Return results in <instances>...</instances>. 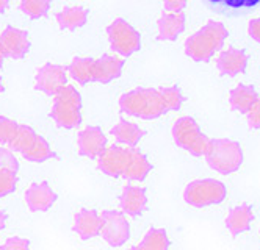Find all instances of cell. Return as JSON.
Listing matches in <instances>:
<instances>
[{
  "instance_id": "cell-12",
  "label": "cell",
  "mask_w": 260,
  "mask_h": 250,
  "mask_svg": "<svg viewBox=\"0 0 260 250\" xmlns=\"http://www.w3.org/2000/svg\"><path fill=\"white\" fill-rule=\"evenodd\" d=\"M77 149L82 157L98 160L107 149V136L102 128L94 125L85 127L77 136Z\"/></svg>"
},
{
  "instance_id": "cell-40",
  "label": "cell",
  "mask_w": 260,
  "mask_h": 250,
  "mask_svg": "<svg viewBox=\"0 0 260 250\" xmlns=\"http://www.w3.org/2000/svg\"><path fill=\"white\" fill-rule=\"evenodd\" d=\"M4 89H5V85H4V80L0 79V92H4Z\"/></svg>"
},
{
  "instance_id": "cell-29",
  "label": "cell",
  "mask_w": 260,
  "mask_h": 250,
  "mask_svg": "<svg viewBox=\"0 0 260 250\" xmlns=\"http://www.w3.org/2000/svg\"><path fill=\"white\" fill-rule=\"evenodd\" d=\"M19 10L30 19H40L49 13L50 2L49 0H22L19 4Z\"/></svg>"
},
{
  "instance_id": "cell-7",
  "label": "cell",
  "mask_w": 260,
  "mask_h": 250,
  "mask_svg": "<svg viewBox=\"0 0 260 250\" xmlns=\"http://www.w3.org/2000/svg\"><path fill=\"white\" fill-rule=\"evenodd\" d=\"M107 36L110 46L116 53H119L121 56H130L135 52L140 50L141 47V34L140 31L127 22L125 19H115L107 27Z\"/></svg>"
},
{
  "instance_id": "cell-39",
  "label": "cell",
  "mask_w": 260,
  "mask_h": 250,
  "mask_svg": "<svg viewBox=\"0 0 260 250\" xmlns=\"http://www.w3.org/2000/svg\"><path fill=\"white\" fill-rule=\"evenodd\" d=\"M4 61H5V56H4L2 47H0V67H2V66H4Z\"/></svg>"
},
{
  "instance_id": "cell-3",
  "label": "cell",
  "mask_w": 260,
  "mask_h": 250,
  "mask_svg": "<svg viewBox=\"0 0 260 250\" xmlns=\"http://www.w3.org/2000/svg\"><path fill=\"white\" fill-rule=\"evenodd\" d=\"M206 161L215 172L222 175H229L237 172L243 164V149L240 142L228 138L210 139L209 149L206 152Z\"/></svg>"
},
{
  "instance_id": "cell-30",
  "label": "cell",
  "mask_w": 260,
  "mask_h": 250,
  "mask_svg": "<svg viewBox=\"0 0 260 250\" xmlns=\"http://www.w3.org/2000/svg\"><path fill=\"white\" fill-rule=\"evenodd\" d=\"M17 128H19V124L16 121L5 118V116H0V144L8 146L16 136Z\"/></svg>"
},
{
  "instance_id": "cell-37",
  "label": "cell",
  "mask_w": 260,
  "mask_h": 250,
  "mask_svg": "<svg viewBox=\"0 0 260 250\" xmlns=\"http://www.w3.org/2000/svg\"><path fill=\"white\" fill-rule=\"evenodd\" d=\"M7 213L4 209H0V232H2V230L5 228V224H7Z\"/></svg>"
},
{
  "instance_id": "cell-22",
  "label": "cell",
  "mask_w": 260,
  "mask_h": 250,
  "mask_svg": "<svg viewBox=\"0 0 260 250\" xmlns=\"http://www.w3.org/2000/svg\"><path fill=\"white\" fill-rule=\"evenodd\" d=\"M88 21V10L79 5L64 7L57 13V24L61 30H77Z\"/></svg>"
},
{
  "instance_id": "cell-32",
  "label": "cell",
  "mask_w": 260,
  "mask_h": 250,
  "mask_svg": "<svg viewBox=\"0 0 260 250\" xmlns=\"http://www.w3.org/2000/svg\"><path fill=\"white\" fill-rule=\"evenodd\" d=\"M0 169L16 172L19 170V161L8 147H0Z\"/></svg>"
},
{
  "instance_id": "cell-13",
  "label": "cell",
  "mask_w": 260,
  "mask_h": 250,
  "mask_svg": "<svg viewBox=\"0 0 260 250\" xmlns=\"http://www.w3.org/2000/svg\"><path fill=\"white\" fill-rule=\"evenodd\" d=\"M57 202V192L47 182L33 183L25 191V203L33 213H44Z\"/></svg>"
},
{
  "instance_id": "cell-31",
  "label": "cell",
  "mask_w": 260,
  "mask_h": 250,
  "mask_svg": "<svg viewBox=\"0 0 260 250\" xmlns=\"http://www.w3.org/2000/svg\"><path fill=\"white\" fill-rule=\"evenodd\" d=\"M17 186V174L11 170L0 169V197L10 196Z\"/></svg>"
},
{
  "instance_id": "cell-21",
  "label": "cell",
  "mask_w": 260,
  "mask_h": 250,
  "mask_svg": "<svg viewBox=\"0 0 260 250\" xmlns=\"http://www.w3.org/2000/svg\"><path fill=\"white\" fill-rule=\"evenodd\" d=\"M258 94L255 92V89L249 85H243L240 83L237 85L231 94H229V103H231V108L235 110V111H240V113H248L251 110V106L258 100Z\"/></svg>"
},
{
  "instance_id": "cell-6",
  "label": "cell",
  "mask_w": 260,
  "mask_h": 250,
  "mask_svg": "<svg viewBox=\"0 0 260 250\" xmlns=\"http://www.w3.org/2000/svg\"><path fill=\"white\" fill-rule=\"evenodd\" d=\"M228 196L226 185L215 178H201L187 185L183 191V200L194 208L218 205Z\"/></svg>"
},
{
  "instance_id": "cell-16",
  "label": "cell",
  "mask_w": 260,
  "mask_h": 250,
  "mask_svg": "<svg viewBox=\"0 0 260 250\" xmlns=\"http://www.w3.org/2000/svg\"><path fill=\"white\" fill-rule=\"evenodd\" d=\"M124 60L116 55H102L101 58L94 60V69H92V82L107 85L122 74Z\"/></svg>"
},
{
  "instance_id": "cell-2",
  "label": "cell",
  "mask_w": 260,
  "mask_h": 250,
  "mask_svg": "<svg viewBox=\"0 0 260 250\" xmlns=\"http://www.w3.org/2000/svg\"><path fill=\"white\" fill-rule=\"evenodd\" d=\"M119 110L144 121L158 119L165 114L160 91L154 88H135L122 94L119 97Z\"/></svg>"
},
{
  "instance_id": "cell-5",
  "label": "cell",
  "mask_w": 260,
  "mask_h": 250,
  "mask_svg": "<svg viewBox=\"0 0 260 250\" xmlns=\"http://www.w3.org/2000/svg\"><path fill=\"white\" fill-rule=\"evenodd\" d=\"M173 139L180 149L187 150L193 157H204L210 144V138L201 131L198 122L190 116L179 118L174 122Z\"/></svg>"
},
{
  "instance_id": "cell-24",
  "label": "cell",
  "mask_w": 260,
  "mask_h": 250,
  "mask_svg": "<svg viewBox=\"0 0 260 250\" xmlns=\"http://www.w3.org/2000/svg\"><path fill=\"white\" fill-rule=\"evenodd\" d=\"M92 69H94V60L88 56H76L66 67L68 75H71L80 85H88L92 82Z\"/></svg>"
},
{
  "instance_id": "cell-26",
  "label": "cell",
  "mask_w": 260,
  "mask_h": 250,
  "mask_svg": "<svg viewBox=\"0 0 260 250\" xmlns=\"http://www.w3.org/2000/svg\"><path fill=\"white\" fill-rule=\"evenodd\" d=\"M138 245L143 250H170V238L163 228H151Z\"/></svg>"
},
{
  "instance_id": "cell-27",
  "label": "cell",
  "mask_w": 260,
  "mask_h": 250,
  "mask_svg": "<svg viewBox=\"0 0 260 250\" xmlns=\"http://www.w3.org/2000/svg\"><path fill=\"white\" fill-rule=\"evenodd\" d=\"M36 131L30 127V125H24V124H19V128H17V133L16 136L13 138V141L8 144V149L14 153V152H19V153H24L27 152L35 139H36Z\"/></svg>"
},
{
  "instance_id": "cell-9",
  "label": "cell",
  "mask_w": 260,
  "mask_h": 250,
  "mask_svg": "<svg viewBox=\"0 0 260 250\" xmlns=\"http://www.w3.org/2000/svg\"><path fill=\"white\" fill-rule=\"evenodd\" d=\"M130 158H132V149L122 146H108L98 158V167L108 177H124L128 169Z\"/></svg>"
},
{
  "instance_id": "cell-8",
  "label": "cell",
  "mask_w": 260,
  "mask_h": 250,
  "mask_svg": "<svg viewBox=\"0 0 260 250\" xmlns=\"http://www.w3.org/2000/svg\"><path fill=\"white\" fill-rule=\"evenodd\" d=\"M101 235L111 247H121L130 238V224L124 213L116 209H105L101 215Z\"/></svg>"
},
{
  "instance_id": "cell-18",
  "label": "cell",
  "mask_w": 260,
  "mask_h": 250,
  "mask_svg": "<svg viewBox=\"0 0 260 250\" xmlns=\"http://www.w3.org/2000/svg\"><path fill=\"white\" fill-rule=\"evenodd\" d=\"M185 24H187V17L185 13H163L158 21H157V28H158V40L160 41H174L177 36L185 30Z\"/></svg>"
},
{
  "instance_id": "cell-20",
  "label": "cell",
  "mask_w": 260,
  "mask_h": 250,
  "mask_svg": "<svg viewBox=\"0 0 260 250\" xmlns=\"http://www.w3.org/2000/svg\"><path fill=\"white\" fill-rule=\"evenodd\" d=\"M110 133L119 144H124L128 149H135V146L144 136V130L140 128V125H137L135 122L125 121V119H119Z\"/></svg>"
},
{
  "instance_id": "cell-17",
  "label": "cell",
  "mask_w": 260,
  "mask_h": 250,
  "mask_svg": "<svg viewBox=\"0 0 260 250\" xmlns=\"http://www.w3.org/2000/svg\"><path fill=\"white\" fill-rule=\"evenodd\" d=\"M119 205H121L122 213H125L127 216L135 218V216L143 215L147 208L146 189L135 186V185H127L119 196Z\"/></svg>"
},
{
  "instance_id": "cell-4",
  "label": "cell",
  "mask_w": 260,
  "mask_h": 250,
  "mask_svg": "<svg viewBox=\"0 0 260 250\" xmlns=\"http://www.w3.org/2000/svg\"><path fill=\"white\" fill-rule=\"evenodd\" d=\"M50 118L66 130L77 128L82 124V95L77 88L68 85L55 95Z\"/></svg>"
},
{
  "instance_id": "cell-15",
  "label": "cell",
  "mask_w": 260,
  "mask_h": 250,
  "mask_svg": "<svg viewBox=\"0 0 260 250\" xmlns=\"http://www.w3.org/2000/svg\"><path fill=\"white\" fill-rule=\"evenodd\" d=\"M101 225H102V219L98 211L83 208L77 211L76 216H74L72 230L77 233L80 239L88 241L101 235Z\"/></svg>"
},
{
  "instance_id": "cell-1",
  "label": "cell",
  "mask_w": 260,
  "mask_h": 250,
  "mask_svg": "<svg viewBox=\"0 0 260 250\" xmlns=\"http://www.w3.org/2000/svg\"><path fill=\"white\" fill-rule=\"evenodd\" d=\"M228 34V28L222 22L209 21L185 41V53L196 63H207L222 49Z\"/></svg>"
},
{
  "instance_id": "cell-19",
  "label": "cell",
  "mask_w": 260,
  "mask_h": 250,
  "mask_svg": "<svg viewBox=\"0 0 260 250\" xmlns=\"http://www.w3.org/2000/svg\"><path fill=\"white\" fill-rule=\"evenodd\" d=\"M254 219L252 208L249 203H241L231 209V213L226 218V227L232 236H238L249 230L251 222Z\"/></svg>"
},
{
  "instance_id": "cell-23",
  "label": "cell",
  "mask_w": 260,
  "mask_h": 250,
  "mask_svg": "<svg viewBox=\"0 0 260 250\" xmlns=\"http://www.w3.org/2000/svg\"><path fill=\"white\" fill-rule=\"evenodd\" d=\"M151 170H152V164L149 163L144 153H141L138 149H132V158H130L128 169L122 178L130 182H143L149 175Z\"/></svg>"
},
{
  "instance_id": "cell-14",
  "label": "cell",
  "mask_w": 260,
  "mask_h": 250,
  "mask_svg": "<svg viewBox=\"0 0 260 250\" xmlns=\"http://www.w3.org/2000/svg\"><path fill=\"white\" fill-rule=\"evenodd\" d=\"M248 53L243 49H237L234 46L221 50L216 58V67L221 75L235 77L243 74L248 66Z\"/></svg>"
},
{
  "instance_id": "cell-38",
  "label": "cell",
  "mask_w": 260,
  "mask_h": 250,
  "mask_svg": "<svg viewBox=\"0 0 260 250\" xmlns=\"http://www.w3.org/2000/svg\"><path fill=\"white\" fill-rule=\"evenodd\" d=\"M8 5H10L8 0H0V13H4L8 8Z\"/></svg>"
},
{
  "instance_id": "cell-41",
  "label": "cell",
  "mask_w": 260,
  "mask_h": 250,
  "mask_svg": "<svg viewBox=\"0 0 260 250\" xmlns=\"http://www.w3.org/2000/svg\"><path fill=\"white\" fill-rule=\"evenodd\" d=\"M130 250H143V248H141L140 245H134V247H132V248H130Z\"/></svg>"
},
{
  "instance_id": "cell-10",
  "label": "cell",
  "mask_w": 260,
  "mask_h": 250,
  "mask_svg": "<svg viewBox=\"0 0 260 250\" xmlns=\"http://www.w3.org/2000/svg\"><path fill=\"white\" fill-rule=\"evenodd\" d=\"M64 86H68V70L64 66L46 63L35 75V88L46 95H57Z\"/></svg>"
},
{
  "instance_id": "cell-25",
  "label": "cell",
  "mask_w": 260,
  "mask_h": 250,
  "mask_svg": "<svg viewBox=\"0 0 260 250\" xmlns=\"http://www.w3.org/2000/svg\"><path fill=\"white\" fill-rule=\"evenodd\" d=\"M22 157L30 163H44L53 157V150H52L50 144L47 142V139L38 134L33 146L27 152L22 153Z\"/></svg>"
},
{
  "instance_id": "cell-33",
  "label": "cell",
  "mask_w": 260,
  "mask_h": 250,
  "mask_svg": "<svg viewBox=\"0 0 260 250\" xmlns=\"http://www.w3.org/2000/svg\"><path fill=\"white\" fill-rule=\"evenodd\" d=\"M0 250H30V241L21 236H13L4 242Z\"/></svg>"
},
{
  "instance_id": "cell-28",
  "label": "cell",
  "mask_w": 260,
  "mask_h": 250,
  "mask_svg": "<svg viewBox=\"0 0 260 250\" xmlns=\"http://www.w3.org/2000/svg\"><path fill=\"white\" fill-rule=\"evenodd\" d=\"M160 95L163 100V106H165V113L168 111H177L180 110L182 103H183V94L180 91L179 86H168V88H160Z\"/></svg>"
},
{
  "instance_id": "cell-36",
  "label": "cell",
  "mask_w": 260,
  "mask_h": 250,
  "mask_svg": "<svg viewBox=\"0 0 260 250\" xmlns=\"http://www.w3.org/2000/svg\"><path fill=\"white\" fill-rule=\"evenodd\" d=\"M248 33H249V36L252 38L254 41H257L260 44V16L255 17V19H252V21L249 22Z\"/></svg>"
},
{
  "instance_id": "cell-34",
  "label": "cell",
  "mask_w": 260,
  "mask_h": 250,
  "mask_svg": "<svg viewBox=\"0 0 260 250\" xmlns=\"http://www.w3.org/2000/svg\"><path fill=\"white\" fill-rule=\"evenodd\" d=\"M248 116V124L254 130H260V99L251 106V110L246 113Z\"/></svg>"
},
{
  "instance_id": "cell-35",
  "label": "cell",
  "mask_w": 260,
  "mask_h": 250,
  "mask_svg": "<svg viewBox=\"0 0 260 250\" xmlns=\"http://www.w3.org/2000/svg\"><path fill=\"white\" fill-rule=\"evenodd\" d=\"M163 7L166 13L177 14V13H183L185 7H187V2H185V0H166Z\"/></svg>"
},
{
  "instance_id": "cell-11",
  "label": "cell",
  "mask_w": 260,
  "mask_h": 250,
  "mask_svg": "<svg viewBox=\"0 0 260 250\" xmlns=\"http://www.w3.org/2000/svg\"><path fill=\"white\" fill-rule=\"evenodd\" d=\"M30 34L13 25H8L2 34H0V47H2L4 56L11 60H21L30 50Z\"/></svg>"
}]
</instances>
